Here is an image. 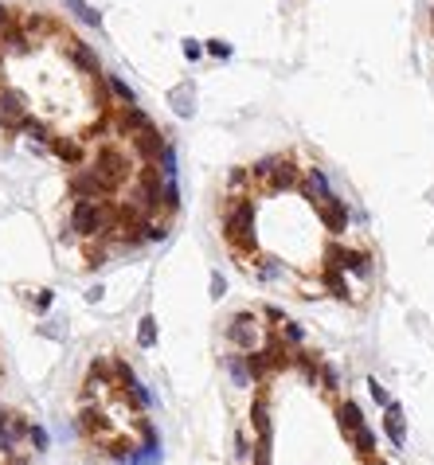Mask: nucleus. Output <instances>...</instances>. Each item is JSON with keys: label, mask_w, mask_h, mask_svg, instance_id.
<instances>
[{"label": "nucleus", "mask_w": 434, "mask_h": 465, "mask_svg": "<svg viewBox=\"0 0 434 465\" xmlns=\"http://www.w3.org/2000/svg\"><path fill=\"white\" fill-rule=\"evenodd\" d=\"M176 207H180V188H176V176H173V180H164L161 184V211L173 216Z\"/></svg>", "instance_id": "a878e982"}, {"label": "nucleus", "mask_w": 434, "mask_h": 465, "mask_svg": "<svg viewBox=\"0 0 434 465\" xmlns=\"http://www.w3.org/2000/svg\"><path fill=\"white\" fill-rule=\"evenodd\" d=\"M259 278H262V281L282 278V262H278V258H259Z\"/></svg>", "instance_id": "72a5a7b5"}, {"label": "nucleus", "mask_w": 434, "mask_h": 465, "mask_svg": "<svg viewBox=\"0 0 434 465\" xmlns=\"http://www.w3.org/2000/svg\"><path fill=\"white\" fill-rule=\"evenodd\" d=\"M102 262H106V254H102V250H94V247H90V250H87V266H102Z\"/></svg>", "instance_id": "de8ad7c7"}, {"label": "nucleus", "mask_w": 434, "mask_h": 465, "mask_svg": "<svg viewBox=\"0 0 434 465\" xmlns=\"http://www.w3.org/2000/svg\"><path fill=\"white\" fill-rule=\"evenodd\" d=\"M4 465H28V462H24V457H8Z\"/></svg>", "instance_id": "3c124183"}, {"label": "nucleus", "mask_w": 434, "mask_h": 465, "mask_svg": "<svg viewBox=\"0 0 434 465\" xmlns=\"http://www.w3.org/2000/svg\"><path fill=\"white\" fill-rule=\"evenodd\" d=\"M431 24H434V8H431Z\"/></svg>", "instance_id": "5fc2aeb1"}, {"label": "nucleus", "mask_w": 434, "mask_h": 465, "mask_svg": "<svg viewBox=\"0 0 434 465\" xmlns=\"http://www.w3.org/2000/svg\"><path fill=\"white\" fill-rule=\"evenodd\" d=\"M250 462H254V465H270V438H259V442H254Z\"/></svg>", "instance_id": "e433bc0d"}, {"label": "nucleus", "mask_w": 434, "mask_h": 465, "mask_svg": "<svg viewBox=\"0 0 434 465\" xmlns=\"http://www.w3.org/2000/svg\"><path fill=\"white\" fill-rule=\"evenodd\" d=\"M243 360H247V371H250V383H262V379L270 376L274 360L266 348H250V352H243Z\"/></svg>", "instance_id": "dca6fc26"}, {"label": "nucleus", "mask_w": 434, "mask_h": 465, "mask_svg": "<svg viewBox=\"0 0 434 465\" xmlns=\"http://www.w3.org/2000/svg\"><path fill=\"white\" fill-rule=\"evenodd\" d=\"M247 180H250V168H231V176H227V188H231L235 195H239V188L247 184Z\"/></svg>", "instance_id": "58836bf2"}, {"label": "nucleus", "mask_w": 434, "mask_h": 465, "mask_svg": "<svg viewBox=\"0 0 434 465\" xmlns=\"http://www.w3.org/2000/svg\"><path fill=\"white\" fill-rule=\"evenodd\" d=\"M372 465H388V462H376V457H372Z\"/></svg>", "instance_id": "864d4df0"}, {"label": "nucleus", "mask_w": 434, "mask_h": 465, "mask_svg": "<svg viewBox=\"0 0 434 465\" xmlns=\"http://www.w3.org/2000/svg\"><path fill=\"white\" fill-rule=\"evenodd\" d=\"M302 195L309 200V204H321V200H329V195H337L333 188H329V176L321 173V168H309L302 180Z\"/></svg>", "instance_id": "ddd939ff"}, {"label": "nucleus", "mask_w": 434, "mask_h": 465, "mask_svg": "<svg viewBox=\"0 0 434 465\" xmlns=\"http://www.w3.org/2000/svg\"><path fill=\"white\" fill-rule=\"evenodd\" d=\"M106 87H110V94L118 98L121 106H137V94H133V87H130V82H125L121 75H110Z\"/></svg>", "instance_id": "b1692460"}, {"label": "nucleus", "mask_w": 434, "mask_h": 465, "mask_svg": "<svg viewBox=\"0 0 434 465\" xmlns=\"http://www.w3.org/2000/svg\"><path fill=\"white\" fill-rule=\"evenodd\" d=\"M227 340H231L235 348H243V352L259 348V325H254V313H235V317H231Z\"/></svg>", "instance_id": "423d86ee"}, {"label": "nucleus", "mask_w": 434, "mask_h": 465, "mask_svg": "<svg viewBox=\"0 0 434 465\" xmlns=\"http://www.w3.org/2000/svg\"><path fill=\"white\" fill-rule=\"evenodd\" d=\"M4 426H8V414H4V411H0V430H4Z\"/></svg>", "instance_id": "603ef678"}, {"label": "nucleus", "mask_w": 434, "mask_h": 465, "mask_svg": "<svg viewBox=\"0 0 434 465\" xmlns=\"http://www.w3.org/2000/svg\"><path fill=\"white\" fill-rule=\"evenodd\" d=\"M137 344H141V348H157V317L145 313L141 321H137Z\"/></svg>", "instance_id": "393cba45"}, {"label": "nucleus", "mask_w": 434, "mask_h": 465, "mask_svg": "<svg viewBox=\"0 0 434 465\" xmlns=\"http://www.w3.org/2000/svg\"><path fill=\"white\" fill-rule=\"evenodd\" d=\"M161 176H164V180H173V176H176V149H173V145H164V149H161Z\"/></svg>", "instance_id": "f704fd0d"}, {"label": "nucleus", "mask_w": 434, "mask_h": 465, "mask_svg": "<svg viewBox=\"0 0 434 465\" xmlns=\"http://www.w3.org/2000/svg\"><path fill=\"white\" fill-rule=\"evenodd\" d=\"M110 200L106 195H94V200H75V207H71V231L83 238H98L106 235L110 227Z\"/></svg>", "instance_id": "f03ea898"}, {"label": "nucleus", "mask_w": 434, "mask_h": 465, "mask_svg": "<svg viewBox=\"0 0 434 465\" xmlns=\"http://www.w3.org/2000/svg\"><path fill=\"white\" fill-rule=\"evenodd\" d=\"M200 55H204V44H200V40H184V59H200Z\"/></svg>", "instance_id": "37998d69"}, {"label": "nucleus", "mask_w": 434, "mask_h": 465, "mask_svg": "<svg viewBox=\"0 0 434 465\" xmlns=\"http://www.w3.org/2000/svg\"><path fill=\"white\" fill-rule=\"evenodd\" d=\"M63 51H67V59L83 71V75H102V67H98V55L90 51V44H83V40H75V35H63Z\"/></svg>", "instance_id": "0eeeda50"}, {"label": "nucleus", "mask_w": 434, "mask_h": 465, "mask_svg": "<svg viewBox=\"0 0 434 465\" xmlns=\"http://www.w3.org/2000/svg\"><path fill=\"white\" fill-rule=\"evenodd\" d=\"M317 379H321V383H325V387H337V368H333V364H321V371H317Z\"/></svg>", "instance_id": "a19ab883"}, {"label": "nucleus", "mask_w": 434, "mask_h": 465, "mask_svg": "<svg viewBox=\"0 0 434 465\" xmlns=\"http://www.w3.org/2000/svg\"><path fill=\"white\" fill-rule=\"evenodd\" d=\"M325 266H340V270H348V274L368 278V274H372V254H368V250H352V247L333 243V247L325 250Z\"/></svg>", "instance_id": "20e7f679"}, {"label": "nucleus", "mask_w": 434, "mask_h": 465, "mask_svg": "<svg viewBox=\"0 0 434 465\" xmlns=\"http://www.w3.org/2000/svg\"><path fill=\"white\" fill-rule=\"evenodd\" d=\"M250 450H254V446L247 442V434H235V457H239V462H247Z\"/></svg>", "instance_id": "79ce46f5"}, {"label": "nucleus", "mask_w": 434, "mask_h": 465, "mask_svg": "<svg viewBox=\"0 0 434 465\" xmlns=\"http://www.w3.org/2000/svg\"><path fill=\"white\" fill-rule=\"evenodd\" d=\"M67 192H71V200H94V195H106V192H102V184L94 180V173H90V168H78V173L71 176Z\"/></svg>", "instance_id": "4468645a"}, {"label": "nucleus", "mask_w": 434, "mask_h": 465, "mask_svg": "<svg viewBox=\"0 0 434 465\" xmlns=\"http://www.w3.org/2000/svg\"><path fill=\"white\" fill-rule=\"evenodd\" d=\"M114 383V368H110V360H94L87 368V387H106Z\"/></svg>", "instance_id": "5701e85b"}, {"label": "nucleus", "mask_w": 434, "mask_h": 465, "mask_svg": "<svg viewBox=\"0 0 434 465\" xmlns=\"http://www.w3.org/2000/svg\"><path fill=\"white\" fill-rule=\"evenodd\" d=\"M4 24H8V12H4V4H0V32H4Z\"/></svg>", "instance_id": "8fccbe9b"}, {"label": "nucleus", "mask_w": 434, "mask_h": 465, "mask_svg": "<svg viewBox=\"0 0 434 465\" xmlns=\"http://www.w3.org/2000/svg\"><path fill=\"white\" fill-rule=\"evenodd\" d=\"M223 293H227V281H223V274H211V297H216V301H219V297H223Z\"/></svg>", "instance_id": "c03bdc74"}, {"label": "nucleus", "mask_w": 434, "mask_h": 465, "mask_svg": "<svg viewBox=\"0 0 434 465\" xmlns=\"http://www.w3.org/2000/svg\"><path fill=\"white\" fill-rule=\"evenodd\" d=\"M90 173H94V180L102 184V192H118L121 184H125V176H130V161H125V152L114 149V145H106V149L94 152V164H90Z\"/></svg>", "instance_id": "7ed1b4c3"}, {"label": "nucleus", "mask_w": 434, "mask_h": 465, "mask_svg": "<svg viewBox=\"0 0 434 465\" xmlns=\"http://www.w3.org/2000/svg\"><path fill=\"white\" fill-rule=\"evenodd\" d=\"M78 430L83 434H110V419L102 411H98V407H83V411H78Z\"/></svg>", "instance_id": "f3484780"}, {"label": "nucleus", "mask_w": 434, "mask_h": 465, "mask_svg": "<svg viewBox=\"0 0 434 465\" xmlns=\"http://www.w3.org/2000/svg\"><path fill=\"white\" fill-rule=\"evenodd\" d=\"M130 145H133V152H137V157H141L145 164H157V157H161V149L168 145V141H164V133L157 130V125H149V130L133 133Z\"/></svg>", "instance_id": "1a4fd4ad"}, {"label": "nucleus", "mask_w": 434, "mask_h": 465, "mask_svg": "<svg viewBox=\"0 0 434 465\" xmlns=\"http://www.w3.org/2000/svg\"><path fill=\"white\" fill-rule=\"evenodd\" d=\"M102 297H106V286H90V290H87V301L90 305H98Z\"/></svg>", "instance_id": "49530a36"}, {"label": "nucleus", "mask_w": 434, "mask_h": 465, "mask_svg": "<svg viewBox=\"0 0 434 465\" xmlns=\"http://www.w3.org/2000/svg\"><path fill=\"white\" fill-rule=\"evenodd\" d=\"M337 422H340V430H345V434H352V430H360V426H364V411H360L352 399H345L337 407Z\"/></svg>", "instance_id": "aec40b11"}, {"label": "nucleus", "mask_w": 434, "mask_h": 465, "mask_svg": "<svg viewBox=\"0 0 434 465\" xmlns=\"http://www.w3.org/2000/svg\"><path fill=\"white\" fill-rule=\"evenodd\" d=\"M204 51L211 55V59H231V55H235V51H231V44H223V40H207Z\"/></svg>", "instance_id": "4c0bfd02"}, {"label": "nucleus", "mask_w": 434, "mask_h": 465, "mask_svg": "<svg viewBox=\"0 0 434 465\" xmlns=\"http://www.w3.org/2000/svg\"><path fill=\"white\" fill-rule=\"evenodd\" d=\"M47 149L59 157L63 164H83V157H87V149H83V141L75 137H67V133H51L47 137Z\"/></svg>", "instance_id": "9b49d317"}, {"label": "nucleus", "mask_w": 434, "mask_h": 465, "mask_svg": "<svg viewBox=\"0 0 434 465\" xmlns=\"http://www.w3.org/2000/svg\"><path fill=\"white\" fill-rule=\"evenodd\" d=\"M250 426H254L259 438H270V403H266V395H254V403H250Z\"/></svg>", "instance_id": "a211bd4d"}, {"label": "nucleus", "mask_w": 434, "mask_h": 465, "mask_svg": "<svg viewBox=\"0 0 434 465\" xmlns=\"http://www.w3.org/2000/svg\"><path fill=\"white\" fill-rule=\"evenodd\" d=\"M368 395H372V399H376V403H380V407H388V403H391L388 387H383L380 379H368Z\"/></svg>", "instance_id": "ea45409f"}, {"label": "nucleus", "mask_w": 434, "mask_h": 465, "mask_svg": "<svg viewBox=\"0 0 434 465\" xmlns=\"http://www.w3.org/2000/svg\"><path fill=\"white\" fill-rule=\"evenodd\" d=\"M110 368H114V387H130V383H137V376H133V368L125 364V360H110Z\"/></svg>", "instance_id": "c85d7f7f"}, {"label": "nucleus", "mask_w": 434, "mask_h": 465, "mask_svg": "<svg viewBox=\"0 0 434 465\" xmlns=\"http://www.w3.org/2000/svg\"><path fill=\"white\" fill-rule=\"evenodd\" d=\"M149 125H153V121H149L145 109H137V106H121L118 109V133H121V137H133V133L149 130Z\"/></svg>", "instance_id": "2eb2a0df"}, {"label": "nucleus", "mask_w": 434, "mask_h": 465, "mask_svg": "<svg viewBox=\"0 0 434 465\" xmlns=\"http://www.w3.org/2000/svg\"><path fill=\"white\" fill-rule=\"evenodd\" d=\"M348 438H352V446H356V454L364 457V462H372V457H376V434H372L368 426H360V430H352Z\"/></svg>", "instance_id": "4be33fe9"}, {"label": "nucleus", "mask_w": 434, "mask_h": 465, "mask_svg": "<svg viewBox=\"0 0 434 465\" xmlns=\"http://www.w3.org/2000/svg\"><path fill=\"white\" fill-rule=\"evenodd\" d=\"M110 457H118V462H137V446L130 442V438H114L110 442Z\"/></svg>", "instance_id": "bb28decb"}, {"label": "nucleus", "mask_w": 434, "mask_h": 465, "mask_svg": "<svg viewBox=\"0 0 434 465\" xmlns=\"http://www.w3.org/2000/svg\"><path fill=\"white\" fill-rule=\"evenodd\" d=\"M173 109L180 114V118H192L196 106H192V90H176L173 94Z\"/></svg>", "instance_id": "2f4dec72"}, {"label": "nucleus", "mask_w": 434, "mask_h": 465, "mask_svg": "<svg viewBox=\"0 0 434 465\" xmlns=\"http://www.w3.org/2000/svg\"><path fill=\"white\" fill-rule=\"evenodd\" d=\"M383 430H388V438H391V446H395V450H403V446H407V422H403V407L395 399L383 407Z\"/></svg>", "instance_id": "f8f14e48"}, {"label": "nucleus", "mask_w": 434, "mask_h": 465, "mask_svg": "<svg viewBox=\"0 0 434 465\" xmlns=\"http://www.w3.org/2000/svg\"><path fill=\"white\" fill-rule=\"evenodd\" d=\"M325 286H329V293H333V297H340V301H348V297H352L348 278H345V270H340V266H325Z\"/></svg>", "instance_id": "412c9836"}, {"label": "nucleus", "mask_w": 434, "mask_h": 465, "mask_svg": "<svg viewBox=\"0 0 434 465\" xmlns=\"http://www.w3.org/2000/svg\"><path fill=\"white\" fill-rule=\"evenodd\" d=\"M28 442H32V450H40V454H44L47 446H51V438H47V430L40 426V422H28Z\"/></svg>", "instance_id": "7c9ffc66"}, {"label": "nucleus", "mask_w": 434, "mask_h": 465, "mask_svg": "<svg viewBox=\"0 0 434 465\" xmlns=\"http://www.w3.org/2000/svg\"><path fill=\"white\" fill-rule=\"evenodd\" d=\"M28 118V102L20 90H0V130H20V121Z\"/></svg>", "instance_id": "39448f33"}, {"label": "nucleus", "mask_w": 434, "mask_h": 465, "mask_svg": "<svg viewBox=\"0 0 434 465\" xmlns=\"http://www.w3.org/2000/svg\"><path fill=\"white\" fill-rule=\"evenodd\" d=\"M293 188H302V176H297V164L290 157H278L274 164V173L266 176V192H293Z\"/></svg>", "instance_id": "9d476101"}, {"label": "nucleus", "mask_w": 434, "mask_h": 465, "mask_svg": "<svg viewBox=\"0 0 434 465\" xmlns=\"http://www.w3.org/2000/svg\"><path fill=\"white\" fill-rule=\"evenodd\" d=\"M278 328H282V340H286L290 348H302V340H305V328L297 325V321H290V317H286V321H282Z\"/></svg>", "instance_id": "c756f323"}, {"label": "nucleus", "mask_w": 434, "mask_h": 465, "mask_svg": "<svg viewBox=\"0 0 434 465\" xmlns=\"http://www.w3.org/2000/svg\"><path fill=\"white\" fill-rule=\"evenodd\" d=\"M35 305H40V313H47V309H51V290L40 293V297H35Z\"/></svg>", "instance_id": "09e8293b"}, {"label": "nucleus", "mask_w": 434, "mask_h": 465, "mask_svg": "<svg viewBox=\"0 0 434 465\" xmlns=\"http://www.w3.org/2000/svg\"><path fill=\"white\" fill-rule=\"evenodd\" d=\"M317 207V216H321V223H325V231H333V235H345L348 231V207L340 195H329V200H321Z\"/></svg>", "instance_id": "6e6552de"}, {"label": "nucleus", "mask_w": 434, "mask_h": 465, "mask_svg": "<svg viewBox=\"0 0 434 465\" xmlns=\"http://www.w3.org/2000/svg\"><path fill=\"white\" fill-rule=\"evenodd\" d=\"M223 238L235 247V254H254V247H259V238H254V204H250L247 195H239L227 207V216H223Z\"/></svg>", "instance_id": "f257e3e1"}, {"label": "nucleus", "mask_w": 434, "mask_h": 465, "mask_svg": "<svg viewBox=\"0 0 434 465\" xmlns=\"http://www.w3.org/2000/svg\"><path fill=\"white\" fill-rule=\"evenodd\" d=\"M63 4H67V12H71L75 20H83L87 28H94V32H102V12L90 8L87 0H63Z\"/></svg>", "instance_id": "6ab92c4d"}, {"label": "nucleus", "mask_w": 434, "mask_h": 465, "mask_svg": "<svg viewBox=\"0 0 434 465\" xmlns=\"http://www.w3.org/2000/svg\"><path fill=\"white\" fill-rule=\"evenodd\" d=\"M227 368H231V376H235V383H239V387H247V383H250V371H247V360H243V356H231Z\"/></svg>", "instance_id": "473e14b6"}, {"label": "nucleus", "mask_w": 434, "mask_h": 465, "mask_svg": "<svg viewBox=\"0 0 434 465\" xmlns=\"http://www.w3.org/2000/svg\"><path fill=\"white\" fill-rule=\"evenodd\" d=\"M262 317H266L270 325H282V321H286V313L278 309V305H266V309H262Z\"/></svg>", "instance_id": "a18cd8bd"}, {"label": "nucleus", "mask_w": 434, "mask_h": 465, "mask_svg": "<svg viewBox=\"0 0 434 465\" xmlns=\"http://www.w3.org/2000/svg\"><path fill=\"white\" fill-rule=\"evenodd\" d=\"M0 40H4V47H8L12 55H28V51H32V44H28V35H24V32H16V28H8V32L0 35Z\"/></svg>", "instance_id": "cd10ccee"}, {"label": "nucleus", "mask_w": 434, "mask_h": 465, "mask_svg": "<svg viewBox=\"0 0 434 465\" xmlns=\"http://www.w3.org/2000/svg\"><path fill=\"white\" fill-rule=\"evenodd\" d=\"M274 164H278V157H262V161H254V164H250V176L266 184V176L274 173Z\"/></svg>", "instance_id": "c9c22d12"}]
</instances>
